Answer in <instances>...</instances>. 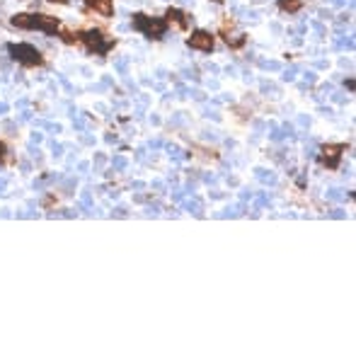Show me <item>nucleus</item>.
I'll use <instances>...</instances> for the list:
<instances>
[{
    "instance_id": "f257e3e1",
    "label": "nucleus",
    "mask_w": 356,
    "mask_h": 356,
    "mask_svg": "<svg viewBox=\"0 0 356 356\" xmlns=\"http://www.w3.org/2000/svg\"><path fill=\"white\" fill-rule=\"evenodd\" d=\"M134 27L143 32L148 39H160L167 29V20H160V17H148V15H134Z\"/></svg>"
},
{
    "instance_id": "f03ea898",
    "label": "nucleus",
    "mask_w": 356,
    "mask_h": 356,
    "mask_svg": "<svg viewBox=\"0 0 356 356\" xmlns=\"http://www.w3.org/2000/svg\"><path fill=\"white\" fill-rule=\"evenodd\" d=\"M7 51H10L12 59L20 61L22 66H41V63H44L41 54H39L34 46H29V44H10Z\"/></svg>"
},
{
    "instance_id": "7ed1b4c3",
    "label": "nucleus",
    "mask_w": 356,
    "mask_h": 356,
    "mask_svg": "<svg viewBox=\"0 0 356 356\" xmlns=\"http://www.w3.org/2000/svg\"><path fill=\"white\" fill-rule=\"evenodd\" d=\"M344 150H347L344 143H327V145L320 148V162L325 167H330V170H337L339 162H342V153Z\"/></svg>"
},
{
    "instance_id": "20e7f679",
    "label": "nucleus",
    "mask_w": 356,
    "mask_h": 356,
    "mask_svg": "<svg viewBox=\"0 0 356 356\" xmlns=\"http://www.w3.org/2000/svg\"><path fill=\"white\" fill-rule=\"evenodd\" d=\"M82 41H85V46L90 49V51H97V54H107L112 46H114V41L112 39H104V34L102 32H85L82 37H80Z\"/></svg>"
},
{
    "instance_id": "39448f33",
    "label": "nucleus",
    "mask_w": 356,
    "mask_h": 356,
    "mask_svg": "<svg viewBox=\"0 0 356 356\" xmlns=\"http://www.w3.org/2000/svg\"><path fill=\"white\" fill-rule=\"evenodd\" d=\"M187 44L192 46V49H199V51H211L214 49V37H211V32H204V29H197L189 39H187Z\"/></svg>"
},
{
    "instance_id": "423d86ee",
    "label": "nucleus",
    "mask_w": 356,
    "mask_h": 356,
    "mask_svg": "<svg viewBox=\"0 0 356 356\" xmlns=\"http://www.w3.org/2000/svg\"><path fill=\"white\" fill-rule=\"evenodd\" d=\"M34 29H41L46 34H54L59 29V20L49 15H34Z\"/></svg>"
},
{
    "instance_id": "0eeeda50",
    "label": "nucleus",
    "mask_w": 356,
    "mask_h": 356,
    "mask_svg": "<svg viewBox=\"0 0 356 356\" xmlns=\"http://www.w3.org/2000/svg\"><path fill=\"white\" fill-rule=\"evenodd\" d=\"M167 22H175L179 29H187V27H189L187 15H184L182 10H175V7H170V10H167Z\"/></svg>"
},
{
    "instance_id": "6e6552de",
    "label": "nucleus",
    "mask_w": 356,
    "mask_h": 356,
    "mask_svg": "<svg viewBox=\"0 0 356 356\" xmlns=\"http://www.w3.org/2000/svg\"><path fill=\"white\" fill-rule=\"evenodd\" d=\"M90 2V7H95L99 15H104V17H109V15H114V5H112V0H87Z\"/></svg>"
},
{
    "instance_id": "1a4fd4ad",
    "label": "nucleus",
    "mask_w": 356,
    "mask_h": 356,
    "mask_svg": "<svg viewBox=\"0 0 356 356\" xmlns=\"http://www.w3.org/2000/svg\"><path fill=\"white\" fill-rule=\"evenodd\" d=\"M12 24L20 27V29H34V15H27V12L15 15V17H12Z\"/></svg>"
},
{
    "instance_id": "9d476101",
    "label": "nucleus",
    "mask_w": 356,
    "mask_h": 356,
    "mask_svg": "<svg viewBox=\"0 0 356 356\" xmlns=\"http://www.w3.org/2000/svg\"><path fill=\"white\" fill-rule=\"evenodd\" d=\"M300 0H279V7L284 10V12H298L300 10Z\"/></svg>"
},
{
    "instance_id": "9b49d317",
    "label": "nucleus",
    "mask_w": 356,
    "mask_h": 356,
    "mask_svg": "<svg viewBox=\"0 0 356 356\" xmlns=\"http://www.w3.org/2000/svg\"><path fill=\"white\" fill-rule=\"evenodd\" d=\"M5 160H7V148H5V143L0 141V165H2Z\"/></svg>"
},
{
    "instance_id": "f8f14e48",
    "label": "nucleus",
    "mask_w": 356,
    "mask_h": 356,
    "mask_svg": "<svg viewBox=\"0 0 356 356\" xmlns=\"http://www.w3.org/2000/svg\"><path fill=\"white\" fill-rule=\"evenodd\" d=\"M51 2H68V0H51Z\"/></svg>"
}]
</instances>
